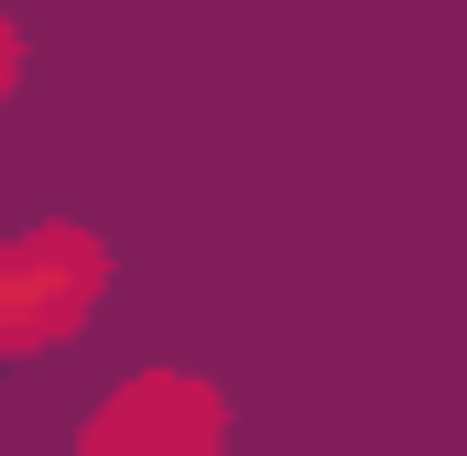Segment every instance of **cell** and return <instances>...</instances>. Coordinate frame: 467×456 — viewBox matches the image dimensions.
<instances>
[{
	"mask_svg": "<svg viewBox=\"0 0 467 456\" xmlns=\"http://www.w3.org/2000/svg\"><path fill=\"white\" fill-rule=\"evenodd\" d=\"M99 283H109V250H99L88 228H22L11 261H0V337L11 347L66 337V326L99 305Z\"/></svg>",
	"mask_w": 467,
	"mask_h": 456,
	"instance_id": "obj_1",
	"label": "cell"
},
{
	"mask_svg": "<svg viewBox=\"0 0 467 456\" xmlns=\"http://www.w3.org/2000/svg\"><path fill=\"white\" fill-rule=\"evenodd\" d=\"M88 456H218V391L152 369V380H130L109 413H99Z\"/></svg>",
	"mask_w": 467,
	"mask_h": 456,
	"instance_id": "obj_2",
	"label": "cell"
}]
</instances>
